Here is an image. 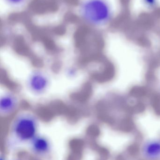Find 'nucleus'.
I'll use <instances>...</instances> for the list:
<instances>
[{
  "instance_id": "obj_1",
  "label": "nucleus",
  "mask_w": 160,
  "mask_h": 160,
  "mask_svg": "<svg viewBox=\"0 0 160 160\" xmlns=\"http://www.w3.org/2000/svg\"><path fill=\"white\" fill-rule=\"evenodd\" d=\"M78 11L83 21L92 27L105 26L113 18V9L109 0H82Z\"/></svg>"
},
{
  "instance_id": "obj_2",
  "label": "nucleus",
  "mask_w": 160,
  "mask_h": 160,
  "mask_svg": "<svg viewBox=\"0 0 160 160\" xmlns=\"http://www.w3.org/2000/svg\"><path fill=\"white\" fill-rule=\"evenodd\" d=\"M38 120L34 114L23 111L15 115L10 126L11 134L19 142H30L38 135Z\"/></svg>"
},
{
  "instance_id": "obj_3",
  "label": "nucleus",
  "mask_w": 160,
  "mask_h": 160,
  "mask_svg": "<svg viewBox=\"0 0 160 160\" xmlns=\"http://www.w3.org/2000/svg\"><path fill=\"white\" fill-rule=\"evenodd\" d=\"M20 104L18 95L10 90L4 91L0 97V114L7 118L17 113Z\"/></svg>"
},
{
  "instance_id": "obj_4",
  "label": "nucleus",
  "mask_w": 160,
  "mask_h": 160,
  "mask_svg": "<svg viewBox=\"0 0 160 160\" xmlns=\"http://www.w3.org/2000/svg\"><path fill=\"white\" fill-rule=\"evenodd\" d=\"M49 80L48 76L41 71H34L27 80L29 90L36 95H41L48 90Z\"/></svg>"
},
{
  "instance_id": "obj_5",
  "label": "nucleus",
  "mask_w": 160,
  "mask_h": 160,
  "mask_svg": "<svg viewBox=\"0 0 160 160\" xmlns=\"http://www.w3.org/2000/svg\"><path fill=\"white\" fill-rule=\"evenodd\" d=\"M141 156L145 160H160V138L148 139L141 146Z\"/></svg>"
},
{
  "instance_id": "obj_6",
  "label": "nucleus",
  "mask_w": 160,
  "mask_h": 160,
  "mask_svg": "<svg viewBox=\"0 0 160 160\" xmlns=\"http://www.w3.org/2000/svg\"><path fill=\"white\" fill-rule=\"evenodd\" d=\"M30 148L33 153L39 156H45L50 153L51 143L49 139L38 134L30 142Z\"/></svg>"
},
{
  "instance_id": "obj_7",
  "label": "nucleus",
  "mask_w": 160,
  "mask_h": 160,
  "mask_svg": "<svg viewBox=\"0 0 160 160\" xmlns=\"http://www.w3.org/2000/svg\"><path fill=\"white\" fill-rule=\"evenodd\" d=\"M143 6L149 10H153L158 7L159 0H141Z\"/></svg>"
},
{
  "instance_id": "obj_8",
  "label": "nucleus",
  "mask_w": 160,
  "mask_h": 160,
  "mask_svg": "<svg viewBox=\"0 0 160 160\" xmlns=\"http://www.w3.org/2000/svg\"><path fill=\"white\" fill-rule=\"evenodd\" d=\"M8 3L14 7H18L22 5L25 3L26 0H5Z\"/></svg>"
}]
</instances>
